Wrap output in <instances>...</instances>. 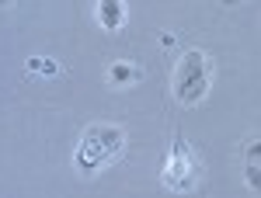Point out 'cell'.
<instances>
[{"instance_id":"1","label":"cell","mask_w":261,"mask_h":198,"mask_svg":"<svg viewBox=\"0 0 261 198\" xmlns=\"http://www.w3.org/2000/svg\"><path fill=\"white\" fill-rule=\"evenodd\" d=\"M122 146H125V129H122V125H112V122L87 125L81 146H77V153H73V163H77L81 174L91 178V174H98L105 163H112V160L119 157Z\"/></svg>"},{"instance_id":"2","label":"cell","mask_w":261,"mask_h":198,"mask_svg":"<svg viewBox=\"0 0 261 198\" xmlns=\"http://www.w3.org/2000/svg\"><path fill=\"white\" fill-rule=\"evenodd\" d=\"M213 60L202 49H188L174 66V98L181 104H199L213 83Z\"/></svg>"},{"instance_id":"3","label":"cell","mask_w":261,"mask_h":198,"mask_svg":"<svg viewBox=\"0 0 261 198\" xmlns=\"http://www.w3.org/2000/svg\"><path fill=\"white\" fill-rule=\"evenodd\" d=\"M161 181L171 191H195V184H199V160H195V150H192L178 132L171 139V157H167V163H164V171H161Z\"/></svg>"},{"instance_id":"4","label":"cell","mask_w":261,"mask_h":198,"mask_svg":"<svg viewBox=\"0 0 261 198\" xmlns=\"http://www.w3.org/2000/svg\"><path fill=\"white\" fill-rule=\"evenodd\" d=\"M98 21L105 32H119L125 24V0H98Z\"/></svg>"},{"instance_id":"5","label":"cell","mask_w":261,"mask_h":198,"mask_svg":"<svg viewBox=\"0 0 261 198\" xmlns=\"http://www.w3.org/2000/svg\"><path fill=\"white\" fill-rule=\"evenodd\" d=\"M140 77H143V70L129 60H115L108 66V83H112V87H133Z\"/></svg>"},{"instance_id":"6","label":"cell","mask_w":261,"mask_h":198,"mask_svg":"<svg viewBox=\"0 0 261 198\" xmlns=\"http://www.w3.org/2000/svg\"><path fill=\"white\" fill-rule=\"evenodd\" d=\"M244 184H247L254 195H261V163H251V160H244Z\"/></svg>"},{"instance_id":"7","label":"cell","mask_w":261,"mask_h":198,"mask_svg":"<svg viewBox=\"0 0 261 198\" xmlns=\"http://www.w3.org/2000/svg\"><path fill=\"white\" fill-rule=\"evenodd\" d=\"M28 70H32V73H35V70H42V77H56V73H60V63H56V60H39V56H32V60H28Z\"/></svg>"},{"instance_id":"8","label":"cell","mask_w":261,"mask_h":198,"mask_svg":"<svg viewBox=\"0 0 261 198\" xmlns=\"http://www.w3.org/2000/svg\"><path fill=\"white\" fill-rule=\"evenodd\" d=\"M244 160L261 163V139H258V143H247V146H244Z\"/></svg>"}]
</instances>
